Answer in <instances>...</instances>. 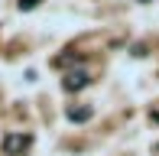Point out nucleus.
<instances>
[{
	"instance_id": "20e7f679",
	"label": "nucleus",
	"mask_w": 159,
	"mask_h": 156,
	"mask_svg": "<svg viewBox=\"0 0 159 156\" xmlns=\"http://www.w3.org/2000/svg\"><path fill=\"white\" fill-rule=\"evenodd\" d=\"M16 7H20V10H36L39 0H16Z\"/></svg>"
},
{
	"instance_id": "39448f33",
	"label": "nucleus",
	"mask_w": 159,
	"mask_h": 156,
	"mask_svg": "<svg viewBox=\"0 0 159 156\" xmlns=\"http://www.w3.org/2000/svg\"><path fill=\"white\" fill-rule=\"evenodd\" d=\"M140 3H149V0H140Z\"/></svg>"
},
{
	"instance_id": "f03ea898",
	"label": "nucleus",
	"mask_w": 159,
	"mask_h": 156,
	"mask_svg": "<svg viewBox=\"0 0 159 156\" xmlns=\"http://www.w3.org/2000/svg\"><path fill=\"white\" fill-rule=\"evenodd\" d=\"M91 85V75L84 72V68H78V72H68L62 78V88L65 91H81V88H88Z\"/></svg>"
},
{
	"instance_id": "f257e3e1",
	"label": "nucleus",
	"mask_w": 159,
	"mask_h": 156,
	"mask_svg": "<svg viewBox=\"0 0 159 156\" xmlns=\"http://www.w3.org/2000/svg\"><path fill=\"white\" fill-rule=\"evenodd\" d=\"M30 146H33L30 133H7V137H3V153L7 156H23Z\"/></svg>"
},
{
	"instance_id": "7ed1b4c3",
	"label": "nucleus",
	"mask_w": 159,
	"mask_h": 156,
	"mask_svg": "<svg viewBox=\"0 0 159 156\" xmlns=\"http://www.w3.org/2000/svg\"><path fill=\"white\" fill-rule=\"evenodd\" d=\"M65 117H68L71 124H84V120L94 117V108H88V104H78V108H68V111H65Z\"/></svg>"
}]
</instances>
